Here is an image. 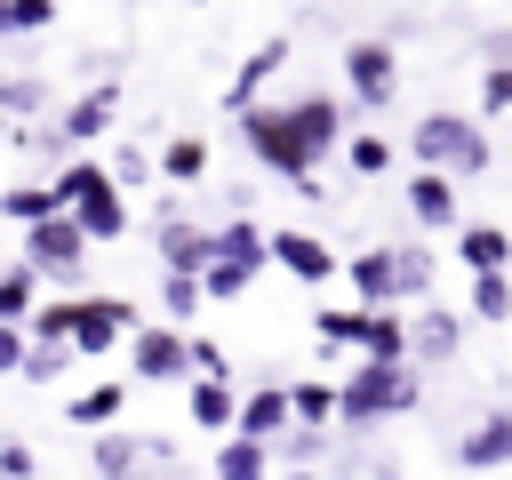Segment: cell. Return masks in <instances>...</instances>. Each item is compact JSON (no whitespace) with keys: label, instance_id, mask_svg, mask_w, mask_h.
Listing matches in <instances>:
<instances>
[{"label":"cell","instance_id":"30bf717a","mask_svg":"<svg viewBox=\"0 0 512 480\" xmlns=\"http://www.w3.org/2000/svg\"><path fill=\"white\" fill-rule=\"evenodd\" d=\"M280 64H288V32H272V40H264V48H256V56L232 72V88H224V112H232V120H248V112H256V88H264Z\"/></svg>","mask_w":512,"mask_h":480},{"label":"cell","instance_id":"277c9868","mask_svg":"<svg viewBox=\"0 0 512 480\" xmlns=\"http://www.w3.org/2000/svg\"><path fill=\"white\" fill-rule=\"evenodd\" d=\"M128 368H136L144 384H176V376H192L200 360H192V336L160 320V328H136V336H128Z\"/></svg>","mask_w":512,"mask_h":480},{"label":"cell","instance_id":"d6986e66","mask_svg":"<svg viewBox=\"0 0 512 480\" xmlns=\"http://www.w3.org/2000/svg\"><path fill=\"white\" fill-rule=\"evenodd\" d=\"M280 424H296V392H248L240 400V440H272Z\"/></svg>","mask_w":512,"mask_h":480},{"label":"cell","instance_id":"2e32d148","mask_svg":"<svg viewBox=\"0 0 512 480\" xmlns=\"http://www.w3.org/2000/svg\"><path fill=\"white\" fill-rule=\"evenodd\" d=\"M192 424L200 432H240V400L224 376H192Z\"/></svg>","mask_w":512,"mask_h":480},{"label":"cell","instance_id":"f546056e","mask_svg":"<svg viewBox=\"0 0 512 480\" xmlns=\"http://www.w3.org/2000/svg\"><path fill=\"white\" fill-rule=\"evenodd\" d=\"M312 328H320L328 344H360V336H368V304H328V312H312Z\"/></svg>","mask_w":512,"mask_h":480},{"label":"cell","instance_id":"5bb4252c","mask_svg":"<svg viewBox=\"0 0 512 480\" xmlns=\"http://www.w3.org/2000/svg\"><path fill=\"white\" fill-rule=\"evenodd\" d=\"M456 256H464L472 280H480V272H512V232H496V224H464V232H456Z\"/></svg>","mask_w":512,"mask_h":480},{"label":"cell","instance_id":"7402d4cb","mask_svg":"<svg viewBox=\"0 0 512 480\" xmlns=\"http://www.w3.org/2000/svg\"><path fill=\"white\" fill-rule=\"evenodd\" d=\"M32 288H40V272L16 256V264L0 272V328H32V312H40V304H32Z\"/></svg>","mask_w":512,"mask_h":480},{"label":"cell","instance_id":"ffe728a7","mask_svg":"<svg viewBox=\"0 0 512 480\" xmlns=\"http://www.w3.org/2000/svg\"><path fill=\"white\" fill-rule=\"evenodd\" d=\"M112 112H120V88H88V96L64 112V144H88V136H104V128H112Z\"/></svg>","mask_w":512,"mask_h":480},{"label":"cell","instance_id":"52a82bcc","mask_svg":"<svg viewBox=\"0 0 512 480\" xmlns=\"http://www.w3.org/2000/svg\"><path fill=\"white\" fill-rule=\"evenodd\" d=\"M344 88H352L360 104H392V88H400L392 48H384V40H352V48H344Z\"/></svg>","mask_w":512,"mask_h":480},{"label":"cell","instance_id":"ee69618b","mask_svg":"<svg viewBox=\"0 0 512 480\" xmlns=\"http://www.w3.org/2000/svg\"><path fill=\"white\" fill-rule=\"evenodd\" d=\"M192 8H208V0H192Z\"/></svg>","mask_w":512,"mask_h":480},{"label":"cell","instance_id":"d590c367","mask_svg":"<svg viewBox=\"0 0 512 480\" xmlns=\"http://www.w3.org/2000/svg\"><path fill=\"white\" fill-rule=\"evenodd\" d=\"M32 368V328H0V376H24Z\"/></svg>","mask_w":512,"mask_h":480},{"label":"cell","instance_id":"8992f818","mask_svg":"<svg viewBox=\"0 0 512 480\" xmlns=\"http://www.w3.org/2000/svg\"><path fill=\"white\" fill-rule=\"evenodd\" d=\"M80 256H88V232H80V216H48L40 232H24V264H32V272H56V280H72V272H80Z\"/></svg>","mask_w":512,"mask_h":480},{"label":"cell","instance_id":"b9f144b4","mask_svg":"<svg viewBox=\"0 0 512 480\" xmlns=\"http://www.w3.org/2000/svg\"><path fill=\"white\" fill-rule=\"evenodd\" d=\"M104 480H160V472H104Z\"/></svg>","mask_w":512,"mask_h":480},{"label":"cell","instance_id":"44dd1931","mask_svg":"<svg viewBox=\"0 0 512 480\" xmlns=\"http://www.w3.org/2000/svg\"><path fill=\"white\" fill-rule=\"evenodd\" d=\"M216 256H224V264H248V272H264V264H272V232H256L248 216H232V224L216 232Z\"/></svg>","mask_w":512,"mask_h":480},{"label":"cell","instance_id":"ab89813d","mask_svg":"<svg viewBox=\"0 0 512 480\" xmlns=\"http://www.w3.org/2000/svg\"><path fill=\"white\" fill-rule=\"evenodd\" d=\"M0 480H32V448H24V440L0 448Z\"/></svg>","mask_w":512,"mask_h":480},{"label":"cell","instance_id":"ac0fdd59","mask_svg":"<svg viewBox=\"0 0 512 480\" xmlns=\"http://www.w3.org/2000/svg\"><path fill=\"white\" fill-rule=\"evenodd\" d=\"M120 408H128V384H88L80 400H64V424H80V432H112Z\"/></svg>","mask_w":512,"mask_h":480},{"label":"cell","instance_id":"e0dca14e","mask_svg":"<svg viewBox=\"0 0 512 480\" xmlns=\"http://www.w3.org/2000/svg\"><path fill=\"white\" fill-rule=\"evenodd\" d=\"M0 216H8L16 232H40V224L64 216V208H56V184H8V192H0Z\"/></svg>","mask_w":512,"mask_h":480},{"label":"cell","instance_id":"4fadbf2b","mask_svg":"<svg viewBox=\"0 0 512 480\" xmlns=\"http://www.w3.org/2000/svg\"><path fill=\"white\" fill-rule=\"evenodd\" d=\"M160 264H168V272H192V280H200V272L216 264V240H208L200 224L168 216V224H160Z\"/></svg>","mask_w":512,"mask_h":480},{"label":"cell","instance_id":"4316f807","mask_svg":"<svg viewBox=\"0 0 512 480\" xmlns=\"http://www.w3.org/2000/svg\"><path fill=\"white\" fill-rule=\"evenodd\" d=\"M96 184H112V176H104L96 160H64V168H56V208L72 216V208H80V200H88Z\"/></svg>","mask_w":512,"mask_h":480},{"label":"cell","instance_id":"d4e9b609","mask_svg":"<svg viewBox=\"0 0 512 480\" xmlns=\"http://www.w3.org/2000/svg\"><path fill=\"white\" fill-rule=\"evenodd\" d=\"M328 416H344V384H320V376H312V384H296V424H304V432H320Z\"/></svg>","mask_w":512,"mask_h":480},{"label":"cell","instance_id":"1f68e13d","mask_svg":"<svg viewBox=\"0 0 512 480\" xmlns=\"http://www.w3.org/2000/svg\"><path fill=\"white\" fill-rule=\"evenodd\" d=\"M472 312L480 320H512V272H480L472 280Z\"/></svg>","mask_w":512,"mask_h":480},{"label":"cell","instance_id":"9c48e42d","mask_svg":"<svg viewBox=\"0 0 512 480\" xmlns=\"http://www.w3.org/2000/svg\"><path fill=\"white\" fill-rule=\"evenodd\" d=\"M344 280H352V296H360L368 312H384V304L400 296V248H360V256L344 264Z\"/></svg>","mask_w":512,"mask_h":480},{"label":"cell","instance_id":"8d00e7d4","mask_svg":"<svg viewBox=\"0 0 512 480\" xmlns=\"http://www.w3.org/2000/svg\"><path fill=\"white\" fill-rule=\"evenodd\" d=\"M152 176H160V160H144V152H120V160H112V184H120V192H136V184H152Z\"/></svg>","mask_w":512,"mask_h":480},{"label":"cell","instance_id":"d6a6232c","mask_svg":"<svg viewBox=\"0 0 512 480\" xmlns=\"http://www.w3.org/2000/svg\"><path fill=\"white\" fill-rule=\"evenodd\" d=\"M136 456H160V448H144V440H128V432H104V440H96V480H104V472H136Z\"/></svg>","mask_w":512,"mask_h":480},{"label":"cell","instance_id":"603a6c76","mask_svg":"<svg viewBox=\"0 0 512 480\" xmlns=\"http://www.w3.org/2000/svg\"><path fill=\"white\" fill-rule=\"evenodd\" d=\"M264 472H272L264 440H240V432H232V440L216 448V464H208V480H264Z\"/></svg>","mask_w":512,"mask_h":480},{"label":"cell","instance_id":"7a4b0ae2","mask_svg":"<svg viewBox=\"0 0 512 480\" xmlns=\"http://www.w3.org/2000/svg\"><path fill=\"white\" fill-rule=\"evenodd\" d=\"M408 152L424 160V168H440V176H488V136H480V120H464V112H424L416 120V136H408Z\"/></svg>","mask_w":512,"mask_h":480},{"label":"cell","instance_id":"e575fe53","mask_svg":"<svg viewBox=\"0 0 512 480\" xmlns=\"http://www.w3.org/2000/svg\"><path fill=\"white\" fill-rule=\"evenodd\" d=\"M56 16V0H0V32H40Z\"/></svg>","mask_w":512,"mask_h":480},{"label":"cell","instance_id":"60d3db41","mask_svg":"<svg viewBox=\"0 0 512 480\" xmlns=\"http://www.w3.org/2000/svg\"><path fill=\"white\" fill-rule=\"evenodd\" d=\"M0 96H8V112H16V120H24V112H32V104H40V80H8V88H0Z\"/></svg>","mask_w":512,"mask_h":480},{"label":"cell","instance_id":"ba28073f","mask_svg":"<svg viewBox=\"0 0 512 480\" xmlns=\"http://www.w3.org/2000/svg\"><path fill=\"white\" fill-rule=\"evenodd\" d=\"M272 264L280 272H296V280H344V264H336V248L320 240V232H272Z\"/></svg>","mask_w":512,"mask_h":480},{"label":"cell","instance_id":"4dcf8cb0","mask_svg":"<svg viewBox=\"0 0 512 480\" xmlns=\"http://www.w3.org/2000/svg\"><path fill=\"white\" fill-rule=\"evenodd\" d=\"M200 288H208V304H232V296H248V288H256V272H248V264H224V256H216V264L200 272Z\"/></svg>","mask_w":512,"mask_h":480},{"label":"cell","instance_id":"cb8c5ba5","mask_svg":"<svg viewBox=\"0 0 512 480\" xmlns=\"http://www.w3.org/2000/svg\"><path fill=\"white\" fill-rule=\"evenodd\" d=\"M72 328H80V304H72V296H56V304L32 312V344H40V352H72Z\"/></svg>","mask_w":512,"mask_h":480},{"label":"cell","instance_id":"7c38bea8","mask_svg":"<svg viewBox=\"0 0 512 480\" xmlns=\"http://www.w3.org/2000/svg\"><path fill=\"white\" fill-rule=\"evenodd\" d=\"M408 216L416 224H432V232H448L464 208H456V176H440V168H416L408 176Z\"/></svg>","mask_w":512,"mask_h":480},{"label":"cell","instance_id":"6da1fadb","mask_svg":"<svg viewBox=\"0 0 512 480\" xmlns=\"http://www.w3.org/2000/svg\"><path fill=\"white\" fill-rule=\"evenodd\" d=\"M240 136H248V152L272 168V176H288L296 192L320 176V152H336V136H344V104L336 96H296V104H256L248 120H240Z\"/></svg>","mask_w":512,"mask_h":480},{"label":"cell","instance_id":"74e56055","mask_svg":"<svg viewBox=\"0 0 512 480\" xmlns=\"http://www.w3.org/2000/svg\"><path fill=\"white\" fill-rule=\"evenodd\" d=\"M432 288V256L424 248H400V296H424Z\"/></svg>","mask_w":512,"mask_h":480},{"label":"cell","instance_id":"5b68a950","mask_svg":"<svg viewBox=\"0 0 512 480\" xmlns=\"http://www.w3.org/2000/svg\"><path fill=\"white\" fill-rule=\"evenodd\" d=\"M120 336H136V304H120V296H80L72 352H80V360H104V352H120Z\"/></svg>","mask_w":512,"mask_h":480},{"label":"cell","instance_id":"7bdbcfd3","mask_svg":"<svg viewBox=\"0 0 512 480\" xmlns=\"http://www.w3.org/2000/svg\"><path fill=\"white\" fill-rule=\"evenodd\" d=\"M288 480H320V472H288Z\"/></svg>","mask_w":512,"mask_h":480},{"label":"cell","instance_id":"484cf974","mask_svg":"<svg viewBox=\"0 0 512 480\" xmlns=\"http://www.w3.org/2000/svg\"><path fill=\"white\" fill-rule=\"evenodd\" d=\"M200 168H208V144H200V136H168V144H160V176H168V184H192Z\"/></svg>","mask_w":512,"mask_h":480},{"label":"cell","instance_id":"f35d334b","mask_svg":"<svg viewBox=\"0 0 512 480\" xmlns=\"http://www.w3.org/2000/svg\"><path fill=\"white\" fill-rule=\"evenodd\" d=\"M480 112H512V64H488V80H480Z\"/></svg>","mask_w":512,"mask_h":480},{"label":"cell","instance_id":"83f0119b","mask_svg":"<svg viewBox=\"0 0 512 480\" xmlns=\"http://www.w3.org/2000/svg\"><path fill=\"white\" fill-rule=\"evenodd\" d=\"M200 304H208V288H200L192 272H168V280H160V312H168V328H184Z\"/></svg>","mask_w":512,"mask_h":480},{"label":"cell","instance_id":"9a60e30c","mask_svg":"<svg viewBox=\"0 0 512 480\" xmlns=\"http://www.w3.org/2000/svg\"><path fill=\"white\" fill-rule=\"evenodd\" d=\"M72 216H80V232H88V240H120V232H128V192H120V184H96Z\"/></svg>","mask_w":512,"mask_h":480},{"label":"cell","instance_id":"836d02e7","mask_svg":"<svg viewBox=\"0 0 512 480\" xmlns=\"http://www.w3.org/2000/svg\"><path fill=\"white\" fill-rule=\"evenodd\" d=\"M344 160H352V176H384V168H392V144L368 128V136H352V144H344Z\"/></svg>","mask_w":512,"mask_h":480},{"label":"cell","instance_id":"3957f363","mask_svg":"<svg viewBox=\"0 0 512 480\" xmlns=\"http://www.w3.org/2000/svg\"><path fill=\"white\" fill-rule=\"evenodd\" d=\"M408 400H416V376H408V368L360 360V368L344 376V424H384V416H400Z\"/></svg>","mask_w":512,"mask_h":480},{"label":"cell","instance_id":"8fae6325","mask_svg":"<svg viewBox=\"0 0 512 480\" xmlns=\"http://www.w3.org/2000/svg\"><path fill=\"white\" fill-rule=\"evenodd\" d=\"M456 456H464V472H496V464H512V408H488V416L456 440Z\"/></svg>","mask_w":512,"mask_h":480},{"label":"cell","instance_id":"f1b7e54d","mask_svg":"<svg viewBox=\"0 0 512 480\" xmlns=\"http://www.w3.org/2000/svg\"><path fill=\"white\" fill-rule=\"evenodd\" d=\"M456 344H464V320H456V312H424V320H416V352H424V360H448Z\"/></svg>","mask_w":512,"mask_h":480}]
</instances>
